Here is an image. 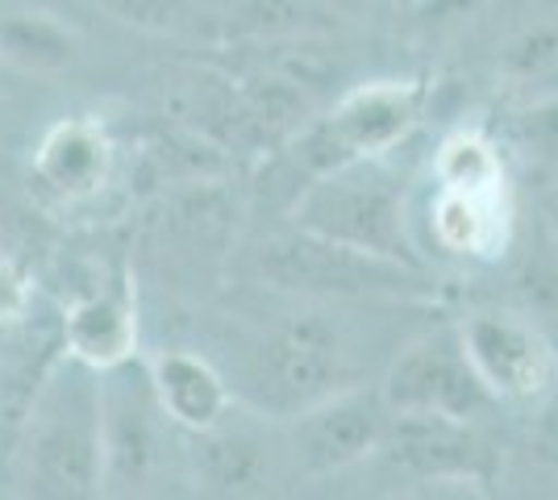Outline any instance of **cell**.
Masks as SVG:
<instances>
[{
    "mask_svg": "<svg viewBox=\"0 0 558 500\" xmlns=\"http://www.w3.org/2000/svg\"><path fill=\"white\" fill-rule=\"evenodd\" d=\"M251 284L288 292V296H317V301H350V305H434L438 280L429 267L379 259L354 246H338L296 225L251 246Z\"/></svg>",
    "mask_w": 558,
    "mask_h": 500,
    "instance_id": "cell-3",
    "label": "cell"
},
{
    "mask_svg": "<svg viewBox=\"0 0 558 500\" xmlns=\"http://www.w3.org/2000/svg\"><path fill=\"white\" fill-rule=\"evenodd\" d=\"M304 234H317L338 246H354L379 259L429 267L413 234V217L404 205V188L384 159L375 163H350L308 180L296 192L292 221Z\"/></svg>",
    "mask_w": 558,
    "mask_h": 500,
    "instance_id": "cell-4",
    "label": "cell"
},
{
    "mask_svg": "<svg viewBox=\"0 0 558 500\" xmlns=\"http://www.w3.org/2000/svg\"><path fill=\"white\" fill-rule=\"evenodd\" d=\"M0 259H4V246H0Z\"/></svg>",
    "mask_w": 558,
    "mask_h": 500,
    "instance_id": "cell-25",
    "label": "cell"
},
{
    "mask_svg": "<svg viewBox=\"0 0 558 500\" xmlns=\"http://www.w3.org/2000/svg\"><path fill=\"white\" fill-rule=\"evenodd\" d=\"M425 113V84L417 80H372L354 84L288 143L304 184L350 163L388 159L417 130Z\"/></svg>",
    "mask_w": 558,
    "mask_h": 500,
    "instance_id": "cell-5",
    "label": "cell"
},
{
    "mask_svg": "<svg viewBox=\"0 0 558 500\" xmlns=\"http://www.w3.org/2000/svg\"><path fill=\"white\" fill-rule=\"evenodd\" d=\"M146 367H150V383H155V397L163 405L167 422L184 438L187 434H205L233 413L230 383L209 355L175 346V351L146 355Z\"/></svg>",
    "mask_w": 558,
    "mask_h": 500,
    "instance_id": "cell-15",
    "label": "cell"
},
{
    "mask_svg": "<svg viewBox=\"0 0 558 500\" xmlns=\"http://www.w3.org/2000/svg\"><path fill=\"white\" fill-rule=\"evenodd\" d=\"M379 459H388L413 484L450 476L492 479V467H496L480 426L446 422V417H388Z\"/></svg>",
    "mask_w": 558,
    "mask_h": 500,
    "instance_id": "cell-13",
    "label": "cell"
},
{
    "mask_svg": "<svg viewBox=\"0 0 558 500\" xmlns=\"http://www.w3.org/2000/svg\"><path fill=\"white\" fill-rule=\"evenodd\" d=\"M400 309L409 305H350L251 284L246 301L217 313L221 330L201 355L226 376L233 405L267 422H292L338 392L379 383L388 358L413 338H388Z\"/></svg>",
    "mask_w": 558,
    "mask_h": 500,
    "instance_id": "cell-1",
    "label": "cell"
},
{
    "mask_svg": "<svg viewBox=\"0 0 558 500\" xmlns=\"http://www.w3.org/2000/svg\"><path fill=\"white\" fill-rule=\"evenodd\" d=\"M505 155L534 175L537 184L558 180V88H542L525 105H517L505 121Z\"/></svg>",
    "mask_w": 558,
    "mask_h": 500,
    "instance_id": "cell-18",
    "label": "cell"
},
{
    "mask_svg": "<svg viewBox=\"0 0 558 500\" xmlns=\"http://www.w3.org/2000/svg\"><path fill=\"white\" fill-rule=\"evenodd\" d=\"M542 84H546V88H558V54H555V63L546 68V75H542Z\"/></svg>",
    "mask_w": 558,
    "mask_h": 500,
    "instance_id": "cell-24",
    "label": "cell"
},
{
    "mask_svg": "<svg viewBox=\"0 0 558 500\" xmlns=\"http://www.w3.org/2000/svg\"><path fill=\"white\" fill-rule=\"evenodd\" d=\"M230 184L233 180H201L163 188L155 217V251L175 271H205L233 255L242 200Z\"/></svg>",
    "mask_w": 558,
    "mask_h": 500,
    "instance_id": "cell-11",
    "label": "cell"
},
{
    "mask_svg": "<svg viewBox=\"0 0 558 500\" xmlns=\"http://www.w3.org/2000/svg\"><path fill=\"white\" fill-rule=\"evenodd\" d=\"M429 239L442 255H454V259H500L512 239L509 192L434 188V196H429Z\"/></svg>",
    "mask_w": 558,
    "mask_h": 500,
    "instance_id": "cell-16",
    "label": "cell"
},
{
    "mask_svg": "<svg viewBox=\"0 0 558 500\" xmlns=\"http://www.w3.org/2000/svg\"><path fill=\"white\" fill-rule=\"evenodd\" d=\"M434 184L454 192H509V159L488 134L454 130L434 155Z\"/></svg>",
    "mask_w": 558,
    "mask_h": 500,
    "instance_id": "cell-19",
    "label": "cell"
},
{
    "mask_svg": "<svg viewBox=\"0 0 558 500\" xmlns=\"http://www.w3.org/2000/svg\"><path fill=\"white\" fill-rule=\"evenodd\" d=\"M521 484L534 500H558V383L530 408L521 438Z\"/></svg>",
    "mask_w": 558,
    "mask_h": 500,
    "instance_id": "cell-20",
    "label": "cell"
},
{
    "mask_svg": "<svg viewBox=\"0 0 558 500\" xmlns=\"http://www.w3.org/2000/svg\"><path fill=\"white\" fill-rule=\"evenodd\" d=\"M388 417L392 413L379 397V383H363L304 408L292 422H279L296 479L342 476L350 467L375 459L388 434Z\"/></svg>",
    "mask_w": 558,
    "mask_h": 500,
    "instance_id": "cell-10",
    "label": "cell"
},
{
    "mask_svg": "<svg viewBox=\"0 0 558 500\" xmlns=\"http://www.w3.org/2000/svg\"><path fill=\"white\" fill-rule=\"evenodd\" d=\"M379 397L392 417H446L484 426L500 405L480 383L454 321H429L379 371Z\"/></svg>",
    "mask_w": 558,
    "mask_h": 500,
    "instance_id": "cell-6",
    "label": "cell"
},
{
    "mask_svg": "<svg viewBox=\"0 0 558 500\" xmlns=\"http://www.w3.org/2000/svg\"><path fill=\"white\" fill-rule=\"evenodd\" d=\"M187 467L209 500H288L296 484L283 426L242 405L205 434H187Z\"/></svg>",
    "mask_w": 558,
    "mask_h": 500,
    "instance_id": "cell-7",
    "label": "cell"
},
{
    "mask_svg": "<svg viewBox=\"0 0 558 500\" xmlns=\"http://www.w3.org/2000/svg\"><path fill=\"white\" fill-rule=\"evenodd\" d=\"M84 59V38L47 9L0 13V63L25 75H63Z\"/></svg>",
    "mask_w": 558,
    "mask_h": 500,
    "instance_id": "cell-17",
    "label": "cell"
},
{
    "mask_svg": "<svg viewBox=\"0 0 558 500\" xmlns=\"http://www.w3.org/2000/svg\"><path fill=\"white\" fill-rule=\"evenodd\" d=\"M93 4L146 34H184L201 22L196 0H93Z\"/></svg>",
    "mask_w": 558,
    "mask_h": 500,
    "instance_id": "cell-21",
    "label": "cell"
},
{
    "mask_svg": "<svg viewBox=\"0 0 558 500\" xmlns=\"http://www.w3.org/2000/svg\"><path fill=\"white\" fill-rule=\"evenodd\" d=\"M22 500H105L100 371L59 355L43 371L17 442Z\"/></svg>",
    "mask_w": 558,
    "mask_h": 500,
    "instance_id": "cell-2",
    "label": "cell"
},
{
    "mask_svg": "<svg viewBox=\"0 0 558 500\" xmlns=\"http://www.w3.org/2000/svg\"><path fill=\"white\" fill-rule=\"evenodd\" d=\"M413 500H496V492H492V479L450 476V479H421Z\"/></svg>",
    "mask_w": 558,
    "mask_h": 500,
    "instance_id": "cell-22",
    "label": "cell"
},
{
    "mask_svg": "<svg viewBox=\"0 0 558 500\" xmlns=\"http://www.w3.org/2000/svg\"><path fill=\"white\" fill-rule=\"evenodd\" d=\"M537 209H542V234H546V242L555 246V255H558V180L542 188Z\"/></svg>",
    "mask_w": 558,
    "mask_h": 500,
    "instance_id": "cell-23",
    "label": "cell"
},
{
    "mask_svg": "<svg viewBox=\"0 0 558 500\" xmlns=\"http://www.w3.org/2000/svg\"><path fill=\"white\" fill-rule=\"evenodd\" d=\"M466 358L475 367L480 383L492 392V401L534 408L558 383V346L546 326L525 309L484 305L450 317Z\"/></svg>",
    "mask_w": 558,
    "mask_h": 500,
    "instance_id": "cell-8",
    "label": "cell"
},
{
    "mask_svg": "<svg viewBox=\"0 0 558 500\" xmlns=\"http://www.w3.org/2000/svg\"><path fill=\"white\" fill-rule=\"evenodd\" d=\"M171 434L180 429L167 422L155 397L146 355L100 371V451H105V492H134L150 484L163 467Z\"/></svg>",
    "mask_w": 558,
    "mask_h": 500,
    "instance_id": "cell-9",
    "label": "cell"
},
{
    "mask_svg": "<svg viewBox=\"0 0 558 500\" xmlns=\"http://www.w3.org/2000/svg\"><path fill=\"white\" fill-rule=\"evenodd\" d=\"M117 143L96 118H59L29 155V175L63 209H84L117 184Z\"/></svg>",
    "mask_w": 558,
    "mask_h": 500,
    "instance_id": "cell-12",
    "label": "cell"
},
{
    "mask_svg": "<svg viewBox=\"0 0 558 500\" xmlns=\"http://www.w3.org/2000/svg\"><path fill=\"white\" fill-rule=\"evenodd\" d=\"M63 355L113 371L121 363L142 355L138 346V305L130 288H93L75 296L63 313Z\"/></svg>",
    "mask_w": 558,
    "mask_h": 500,
    "instance_id": "cell-14",
    "label": "cell"
}]
</instances>
